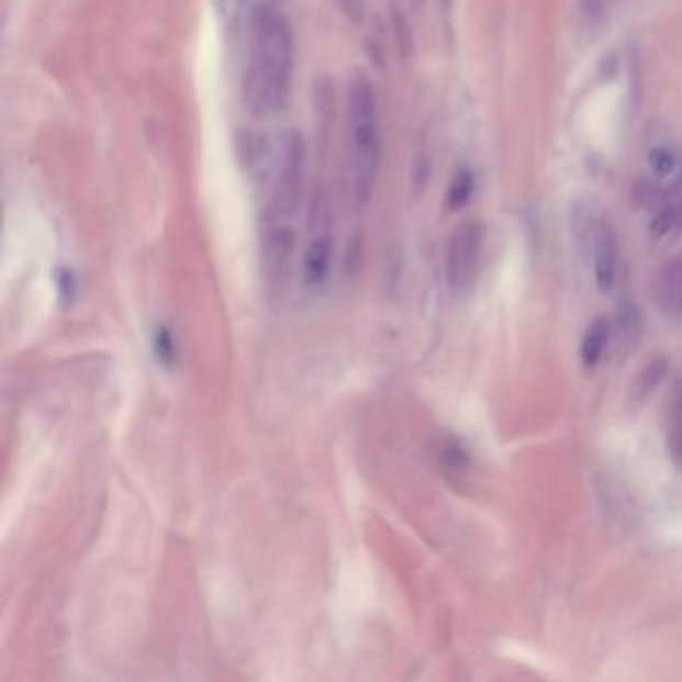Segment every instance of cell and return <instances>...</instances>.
Masks as SVG:
<instances>
[{
  "label": "cell",
  "mask_w": 682,
  "mask_h": 682,
  "mask_svg": "<svg viewBox=\"0 0 682 682\" xmlns=\"http://www.w3.org/2000/svg\"><path fill=\"white\" fill-rule=\"evenodd\" d=\"M294 231L284 216L269 213L262 221L260 253L262 270L270 294L279 297L291 280L292 255H294Z\"/></svg>",
  "instance_id": "3957f363"
},
{
  "label": "cell",
  "mask_w": 682,
  "mask_h": 682,
  "mask_svg": "<svg viewBox=\"0 0 682 682\" xmlns=\"http://www.w3.org/2000/svg\"><path fill=\"white\" fill-rule=\"evenodd\" d=\"M669 372V360L664 357H652L638 369L635 379L628 389V406L640 409L649 401L655 391L659 389L660 382L664 381Z\"/></svg>",
  "instance_id": "30bf717a"
},
{
  "label": "cell",
  "mask_w": 682,
  "mask_h": 682,
  "mask_svg": "<svg viewBox=\"0 0 682 682\" xmlns=\"http://www.w3.org/2000/svg\"><path fill=\"white\" fill-rule=\"evenodd\" d=\"M428 177H431V160H428V157H421L416 160L413 172V182L414 187H416V192H421L425 189Z\"/></svg>",
  "instance_id": "ac0fdd59"
},
{
  "label": "cell",
  "mask_w": 682,
  "mask_h": 682,
  "mask_svg": "<svg viewBox=\"0 0 682 682\" xmlns=\"http://www.w3.org/2000/svg\"><path fill=\"white\" fill-rule=\"evenodd\" d=\"M443 4H450V0H443Z\"/></svg>",
  "instance_id": "cb8c5ba5"
},
{
  "label": "cell",
  "mask_w": 682,
  "mask_h": 682,
  "mask_svg": "<svg viewBox=\"0 0 682 682\" xmlns=\"http://www.w3.org/2000/svg\"><path fill=\"white\" fill-rule=\"evenodd\" d=\"M394 33L399 41V48L404 56L413 55V33L411 26L404 21L403 14H394Z\"/></svg>",
  "instance_id": "4fadbf2b"
},
{
  "label": "cell",
  "mask_w": 682,
  "mask_h": 682,
  "mask_svg": "<svg viewBox=\"0 0 682 682\" xmlns=\"http://www.w3.org/2000/svg\"><path fill=\"white\" fill-rule=\"evenodd\" d=\"M482 241H484V228L479 221H467L460 224L459 228L452 233L448 241L447 270L448 287L452 291L467 289L481 260Z\"/></svg>",
  "instance_id": "5b68a950"
},
{
  "label": "cell",
  "mask_w": 682,
  "mask_h": 682,
  "mask_svg": "<svg viewBox=\"0 0 682 682\" xmlns=\"http://www.w3.org/2000/svg\"><path fill=\"white\" fill-rule=\"evenodd\" d=\"M618 238L615 228L603 223L596 231L594 238V282L601 292H611L615 289L618 279Z\"/></svg>",
  "instance_id": "9c48e42d"
},
{
  "label": "cell",
  "mask_w": 682,
  "mask_h": 682,
  "mask_svg": "<svg viewBox=\"0 0 682 682\" xmlns=\"http://www.w3.org/2000/svg\"><path fill=\"white\" fill-rule=\"evenodd\" d=\"M414 7H423L425 4V0H413Z\"/></svg>",
  "instance_id": "603a6c76"
},
{
  "label": "cell",
  "mask_w": 682,
  "mask_h": 682,
  "mask_svg": "<svg viewBox=\"0 0 682 682\" xmlns=\"http://www.w3.org/2000/svg\"><path fill=\"white\" fill-rule=\"evenodd\" d=\"M294 31L279 2L265 0L253 21L245 72V104L258 119L279 114L291 97Z\"/></svg>",
  "instance_id": "6da1fadb"
},
{
  "label": "cell",
  "mask_w": 682,
  "mask_h": 682,
  "mask_svg": "<svg viewBox=\"0 0 682 682\" xmlns=\"http://www.w3.org/2000/svg\"><path fill=\"white\" fill-rule=\"evenodd\" d=\"M304 163H306V145L299 131H291L282 138L279 157L277 187L270 213L289 219L299 211L304 187Z\"/></svg>",
  "instance_id": "277c9868"
},
{
  "label": "cell",
  "mask_w": 682,
  "mask_h": 682,
  "mask_svg": "<svg viewBox=\"0 0 682 682\" xmlns=\"http://www.w3.org/2000/svg\"><path fill=\"white\" fill-rule=\"evenodd\" d=\"M611 348V318L596 316L582 336L581 360L586 369H593Z\"/></svg>",
  "instance_id": "8fae6325"
},
{
  "label": "cell",
  "mask_w": 682,
  "mask_h": 682,
  "mask_svg": "<svg viewBox=\"0 0 682 682\" xmlns=\"http://www.w3.org/2000/svg\"><path fill=\"white\" fill-rule=\"evenodd\" d=\"M158 358L163 362H170L175 357V347H172V338L167 333V328H160L157 336Z\"/></svg>",
  "instance_id": "d6986e66"
},
{
  "label": "cell",
  "mask_w": 682,
  "mask_h": 682,
  "mask_svg": "<svg viewBox=\"0 0 682 682\" xmlns=\"http://www.w3.org/2000/svg\"><path fill=\"white\" fill-rule=\"evenodd\" d=\"M677 165V160L672 157L671 150L667 148H657L650 153V167L659 175V177H667L671 172L672 168Z\"/></svg>",
  "instance_id": "5bb4252c"
},
{
  "label": "cell",
  "mask_w": 682,
  "mask_h": 682,
  "mask_svg": "<svg viewBox=\"0 0 682 682\" xmlns=\"http://www.w3.org/2000/svg\"><path fill=\"white\" fill-rule=\"evenodd\" d=\"M246 0H216V7L221 11V16L224 19V23L228 26L238 23L241 21V14L245 11Z\"/></svg>",
  "instance_id": "9a60e30c"
},
{
  "label": "cell",
  "mask_w": 682,
  "mask_h": 682,
  "mask_svg": "<svg viewBox=\"0 0 682 682\" xmlns=\"http://www.w3.org/2000/svg\"><path fill=\"white\" fill-rule=\"evenodd\" d=\"M652 297L664 316L682 318V253L660 265L652 280Z\"/></svg>",
  "instance_id": "ba28073f"
},
{
  "label": "cell",
  "mask_w": 682,
  "mask_h": 682,
  "mask_svg": "<svg viewBox=\"0 0 682 682\" xmlns=\"http://www.w3.org/2000/svg\"><path fill=\"white\" fill-rule=\"evenodd\" d=\"M348 148L353 191L360 206L370 201L381 172L382 141L377 94L365 75L348 85Z\"/></svg>",
  "instance_id": "7a4b0ae2"
},
{
  "label": "cell",
  "mask_w": 682,
  "mask_h": 682,
  "mask_svg": "<svg viewBox=\"0 0 682 682\" xmlns=\"http://www.w3.org/2000/svg\"><path fill=\"white\" fill-rule=\"evenodd\" d=\"M667 447H669V452H671V459L674 460V465L682 470V418H677V423H674L671 431H669Z\"/></svg>",
  "instance_id": "2e32d148"
},
{
  "label": "cell",
  "mask_w": 682,
  "mask_h": 682,
  "mask_svg": "<svg viewBox=\"0 0 682 682\" xmlns=\"http://www.w3.org/2000/svg\"><path fill=\"white\" fill-rule=\"evenodd\" d=\"M645 335V316L637 302L623 301L611 318V350L616 358L627 360L637 350Z\"/></svg>",
  "instance_id": "52a82bcc"
},
{
  "label": "cell",
  "mask_w": 682,
  "mask_h": 682,
  "mask_svg": "<svg viewBox=\"0 0 682 682\" xmlns=\"http://www.w3.org/2000/svg\"><path fill=\"white\" fill-rule=\"evenodd\" d=\"M311 226H313V236L302 257V275H304L306 284L314 289V287H321L328 277L331 265H333V253H335L331 216L325 206L314 209Z\"/></svg>",
  "instance_id": "8992f818"
},
{
  "label": "cell",
  "mask_w": 682,
  "mask_h": 682,
  "mask_svg": "<svg viewBox=\"0 0 682 682\" xmlns=\"http://www.w3.org/2000/svg\"><path fill=\"white\" fill-rule=\"evenodd\" d=\"M677 418H682V391L679 394V401H677Z\"/></svg>",
  "instance_id": "7402d4cb"
},
{
  "label": "cell",
  "mask_w": 682,
  "mask_h": 682,
  "mask_svg": "<svg viewBox=\"0 0 682 682\" xmlns=\"http://www.w3.org/2000/svg\"><path fill=\"white\" fill-rule=\"evenodd\" d=\"M581 9L586 23H599L604 19L606 0H582Z\"/></svg>",
  "instance_id": "e0dca14e"
},
{
  "label": "cell",
  "mask_w": 682,
  "mask_h": 682,
  "mask_svg": "<svg viewBox=\"0 0 682 682\" xmlns=\"http://www.w3.org/2000/svg\"><path fill=\"white\" fill-rule=\"evenodd\" d=\"M338 2L350 19H355V21L362 19V0H338Z\"/></svg>",
  "instance_id": "ffe728a7"
},
{
  "label": "cell",
  "mask_w": 682,
  "mask_h": 682,
  "mask_svg": "<svg viewBox=\"0 0 682 682\" xmlns=\"http://www.w3.org/2000/svg\"><path fill=\"white\" fill-rule=\"evenodd\" d=\"M474 192V177L469 170H460L459 175H455V179L450 182L447 192V206L450 211H459L462 206H467Z\"/></svg>",
  "instance_id": "7c38bea8"
},
{
  "label": "cell",
  "mask_w": 682,
  "mask_h": 682,
  "mask_svg": "<svg viewBox=\"0 0 682 682\" xmlns=\"http://www.w3.org/2000/svg\"><path fill=\"white\" fill-rule=\"evenodd\" d=\"M674 202H677V204L681 206L682 211V177L681 180H679V185H677V192H674Z\"/></svg>",
  "instance_id": "44dd1931"
}]
</instances>
